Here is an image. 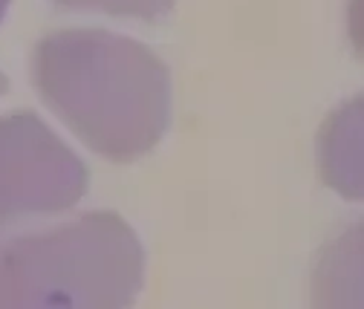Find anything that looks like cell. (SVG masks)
<instances>
[{"label":"cell","instance_id":"cell-1","mask_svg":"<svg viewBox=\"0 0 364 309\" xmlns=\"http://www.w3.org/2000/svg\"><path fill=\"white\" fill-rule=\"evenodd\" d=\"M41 99L99 156H148L171 121V72L145 43L105 29H58L38 40Z\"/></svg>","mask_w":364,"mask_h":309},{"label":"cell","instance_id":"cell-2","mask_svg":"<svg viewBox=\"0 0 364 309\" xmlns=\"http://www.w3.org/2000/svg\"><path fill=\"white\" fill-rule=\"evenodd\" d=\"M145 283V249L113 211L0 243V306L122 309Z\"/></svg>","mask_w":364,"mask_h":309},{"label":"cell","instance_id":"cell-3","mask_svg":"<svg viewBox=\"0 0 364 309\" xmlns=\"http://www.w3.org/2000/svg\"><path fill=\"white\" fill-rule=\"evenodd\" d=\"M87 188V165L35 113L0 116V229L70 211Z\"/></svg>","mask_w":364,"mask_h":309},{"label":"cell","instance_id":"cell-4","mask_svg":"<svg viewBox=\"0 0 364 309\" xmlns=\"http://www.w3.org/2000/svg\"><path fill=\"white\" fill-rule=\"evenodd\" d=\"M64 9H87L105 12L116 18H136V21H159L165 18L176 0H53Z\"/></svg>","mask_w":364,"mask_h":309},{"label":"cell","instance_id":"cell-5","mask_svg":"<svg viewBox=\"0 0 364 309\" xmlns=\"http://www.w3.org/2000/svg\"><path fill=\"white\" fill-rule=\"evenodd\" d=\"M6 90H9V81H6V75H4V72H0V96H4Z\"/></svg>","mask_w":364,"mask_h":309},{"label":"cell","instance_id":"cell-6","mask_svg":"<svg viewBox=\"0 0 364 309\" xmlns=\"http://www.w3.org/2000/svg\"><path fill=\"white\" fill-rule=\"evenodd\" d=\"M6 6H9V0H0V21H4V15H6Z\"/></svg>","mask_w":364,"mask_h":309}]
</instances>
